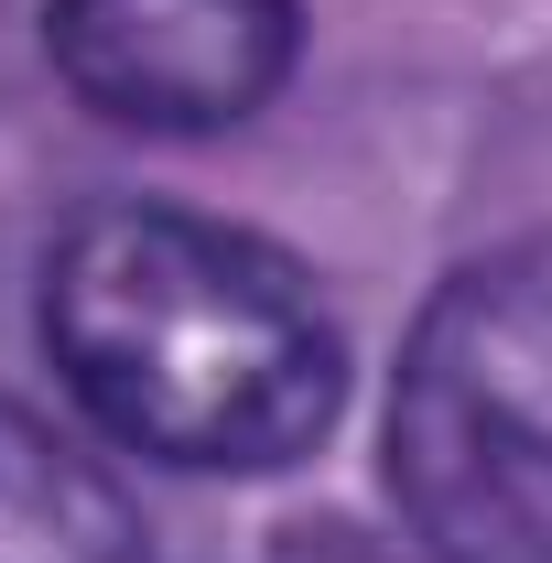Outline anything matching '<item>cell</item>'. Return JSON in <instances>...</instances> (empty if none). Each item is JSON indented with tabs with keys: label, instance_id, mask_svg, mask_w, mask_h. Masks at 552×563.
I'll list each match as a JSON object with an SVG mask.
<instances>
[{
	"label": "cell",
	"instance_id": "6da1fadb",
	"mask_svg": "<svg viewBox=\"0 0 552 563\" xmlns=\"http://www.w3.org/2000/svg\"><path fill=\"white\" fill-rule=\"evenodd\" d=\"M44 347L120 444L272 477L325 444L346 336L272 239L185 207H87L44 250Z\"/></svg>",
	"mask_w": 552,
	"mask_h": 563
},
{
	"label": "cell",
	"instance_id": "7a4b0ae2",
	"mask_svg": "<svg viewBox=\"0 0 552 563\" xmlns=\"http://www.w3.org/2000/svg\"><path fill=\"white\" fill-rule=\"evenodd\" d=\"M390 498L433 563H552V239L422 303L390 379Z\"/></svg>",
	"mask_w": 552,
	"mask_h": 563
},
{
	"label": "cell",
	"instance_id": "3957f363",
	"mask_svg": "<svg viewBox=\"0 0 552 563\" xmlns=\"http://www.w3.org/2000/svg\"><path fill=\"white\" fill-rule=\"evenodd\" d=\"M44 55L98 120L207 141L281 98L303 55V0H55Z\"/></svg>",
	"mask_w": 552,
	"mask_h": 563
},
{
	"label": "cell",
	"instance_id": "277c9868",
	"mask_svg": "<svg viewBox=\"0 0 552 563\" xmlns=\"http://www.w3.org/2000/svg\"><path fill=\"white\" fill-rule=\"evenodd\" d=\"M0 563H152L131 488L22 401H0Z\"/></svg>",
	"mask_w": 552,
	"mask_h": 563
}]
</instances>
